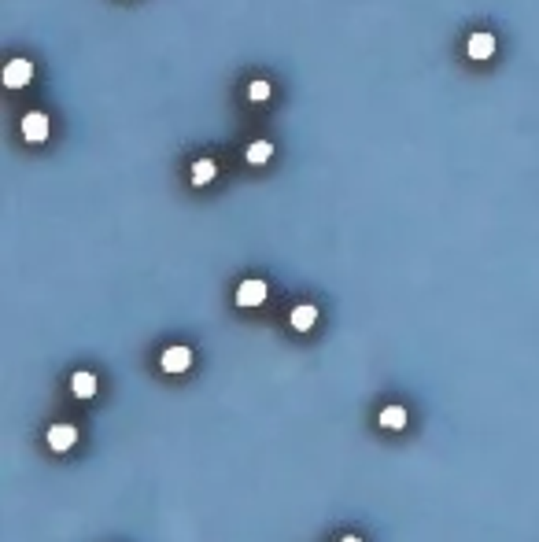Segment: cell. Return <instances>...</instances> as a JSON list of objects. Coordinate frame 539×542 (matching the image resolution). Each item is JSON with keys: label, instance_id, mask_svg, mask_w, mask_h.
I'll use <instances>...</instances> for the list:
<instances>
[{"label": "cell", "instance_id": "8fae6325", "mask_svg": "<svg viewBox=\"0 0 539 542\" xmlns=\"http://www.w3.org/2000/svg\"><path fill=\"white\" fill-rule=\"evenodd\" d=\"M273 159V144L270 140H251L248 144V162L251 167H263V162H270Z\"/></svg>", "mask_w": 539, "mask_h": 542}, {"label": "cell", "instance_id": "7c38bea8", "mask_svg": "<svg viewBox=\"0 0 539 542\" xmlns=\"http://www.w3.org/2000/svg\"><path fill=\"white\" fill-rule=\"evenodd\" d=\"M270 92H273L270 81H251V85H248V100H251V104H266Z\"/></svg>", "mask_w": 539, "mask_h": 542}, {"label": "cell", "instance_id": "6da1fadb", "mask_svg": "<svg viewBox=\"0 0 539 542\" xmlns=\"http://www.w3.org/2000/svg\"><path fill=\"white\" fill-rule=\"evenodd\" d=\"M270 295V284L259 281V277H248V281L237 284V306H263Z\"/></svg>", "mask_w": 539, "mask_h": 542}, {"label": "cell", "instance_id": "277c9868", "mask_svg": "<svg viewBox=\"0 0 539 542\" xmlns=\"http://www.w3.org/2000/svg\"><path fill=\"white\" fill-rule=\"evenodd\" d=\"M48 447H52L56 454H63V450H71L74 442H78V428L74 424H48Z\"/></svg>", "mask_w": 539, "mask_h": 542}, {"label": "cell", "instance_id": "4fadbf2b", "mask_svg": "<svg viewBox=\"0 0 539 542\" xmlns=\"http://www.w3.org/2000/svg\"><path fill=\"white\" fill-rule=\"evenodd\" d=\"M340 542H362V538H358V535H344V538H340Z\"/></svg>", "mask_w": 539, "mask_h": 542}, {"label": "cell", "instance_id": "5b68a950", "mask_svg": "<svg viewBox=\"0 0 539 542\" xmlns=\"http://www.w3.org/2000/svg\"><path fill=\"white\" fill-rule=\"evenodd\" d=\"M23 137L34 140V144H45V140H48V114L30 111L26 119H23Z\"/></svg>", "mask_w": 539, "mask_h": 542}, {"label": "cell", "instance_id": "52a82bcc", "mask_svg": "<svg viewBox=\"0 0 539 542\" xmlns=\"http://www.w3.org/2000/svg\"><path fill=\"white\" fill-rule=\"evenodd\" d=\"M466 52H469V59H492L495 56V37L492 34H469Z\"/></svg>", "mask_w": 539, "mask_h": 542}, {"label": "cell", "instance_id": "30bf717a", "mask_svg": "<svg viewBox=\"0 0 539 542\" xmlns=\"http://www.w3.org/2000/svg\"><path fill=\"white\" fill-rule=\"evenodd\" d=\"M215 174H218V167H215V159H196L192 162V185H211L215 181Z\"/></svg>", "mask_w": 539, "mask_h": 542}, {"label": "cell", "instance_id": "9c48e42d", "mask_svg": "<svg viewBox=\"0 0 539 542\" xmlns=\"http://www.w3.org/2000/svg\"><path fill=\"white\" fill-rule=\"evenodd\" d=\"M377 421H381V428H384V432H403L410 417H406V409H403V406H384Z\"/></svg>", "mask_w": 539, "mask_h": 542}, {"label": "cell", "instance_id": "7a4b0ae2", "mask_svg": "<svg viewBox=\"0 0 539 542\" xmlns=\"http://www.w3.org/2000/svg\"><path fill=\"white\" fill-rule=\"evenodd\" d=\"M159 366H162V373H189V366H192V351L185 347V343H174V347H167L162 351V358H159Z\"/></svg>", "mask_w": 539, "mask_h": 542}, {"label": "cell", "instance_id": "ba28073f", "mask_svg": "<svg viewBox=\"0 0 539 542\" xmlns=\"http://www.w3.org/2000/svg\"><path fill=\"white\" fill-rule=\"evenodd\" d=\"M71 391H74V399H93V395H96V373L78 369V373L71 376Z\"/></svg>", "mask_w": 539, "mask_h": 542}, {"label": "cell", "instance_id": "3957f363", "mask_svg": "<svg viewBox=\"0 0 539 542\" xmlns=\"http://www.w3.org/2000/svg\"><path fill=\"white\" fill-rule=\"evenodd\" d=\"M30 81H34V63H30V59L19 56V59H11L4 67V85L8 89H26Z\"/></svg>", "mask_w": 539, "mask_h": 542}, {"label": "cell", "instance_id": "8992f818", "mask_svg": "<svg viewBox=\"0 0 539 542\" xmlns=\"http://www.w3.org/2000/svg\"><path fill=\"white\" fill-rule=\"evenodd\" d=\"M288 321H292V328H296V332H310V328L318 325V306H314V303H300V306H292Z\"/></svg>", "mask_w": 539, "mask_h": 542}]
</instances>
